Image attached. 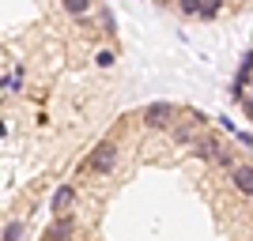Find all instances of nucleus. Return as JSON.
<instances>
[{
	"mask_svg": "<svg viewBox=\"0 0 253 241\" xmlns=\"http://www.w3.org/2000/svg\"><path fill=\"white\" fill-rule=\"evenodd\" d=\"M117 151H121V147H117L114 139H102L95 151H87V158L80 162V170H87V173H110V170L117 166Z\"/></svg>",
	"mask_w": 253,
	"mask_h": 241,
	"instance_id": "obj_1",
	"label": "nucleus"
},
{
	"mask_svg": "<svg viewBox=\"0 0 253 241\" xmlns=\"http://www.w3.org/2000/svg\"><path fill=\"white\" fill-rule=\"evenodd\" d=\"M140 117H144V128H170L178 121V105L174 102H148Z\"/></svg>",
	"mask_w": 253,
	"mask_h": 241,
	"instance_id": "obj_2",
	"label": "nucleus"
},
{
	"mask_svg": "<svg viewBox=\"0 0 253 241\" xmlns=\"http://www.w3.org/2000/svg\"><path fill=\"white\" fill-rule=\"evenodd\" d=\"M76 238V219L72 215H57L45 230V241H72Z\"/></svg>",
	"mask_w": 253,
	"mask_h": 241,
	"instance_id": "obj_3",
	"label": "nucleus"
},
{
	"mask_svg": "<svg viewBox=\"0 0 253 241\" xmlns=\"http://www.w3.org/2000/svg\"><path fill=\"white\" fill-rule=\"evenodd\" d=\"M231 185L242 192V196H253V166L250 162H242V166L231 170Z\"/></svg>",
	"mask_w": 253,
	"mask_h": 241,
	"instance_id": "obj_4",
	"label": "nucleus"
},
{
	"mask_svg": "<svg viewBox=\"0 0 253 241\" xmlns=\"http://www.w3.org/2000/svg\"><path fill=\"white\" fill-rule=\"evenodd\" d=\"M53 211L57 215H68V207L76 204V185H57V192H53Z\"/></svg>",
	"mask_w": 253,
	"mask_h": 241,
	"instance_id": "obj_5",
	"label": "nucleus"
},
{
	"mask_svg": "<svg viewBox=\"0 0 253 241\" xmlns=\"http://www.w3.org/2000/svg\"><path fill=\"white\" fill-rule=\"evenodd\" d=\"M23 238H27V219H11V222H4L0 241H23Z\"/></svg>",
	"mask_w": 253,
	"mask_h": 241,
	"instance_id": "obj_6",
	"label": "nucleus"
},
{
	"mask_svg": "<svg viewBox=\"0 0 253 241\" xmlns=\"http://www.w3.org/2000/svg\"><path fill=\"white\" fill-rule=\"evenodd\" d=\"M215 147H219V139H197V143H193V155H197V158H211V155H215Z\"/></svg>",
	"mask_w": 253,
	"mask_h": 241,
	"instance_id": "obj_7",
	"label": "nucleus"
},
{
	"mask_svg": "<svg viewBox=\"0 0 253 241\" xmlns=\"http://www.w3.org/2000/svg\"><path fill=\"white\" fill-rule=\"evenodd\" d=\"M61 8L68 11V15H76V19H80V15H87V11H91V0H61Z\"/></svg>",
	"mask_w": 253,
	"mask_h": 241,
	"instance_id": "obj_8",
	"label": "nucleus"
},
{
	"mask_svg": "<svg viewBox=\"0 0 253 241\" xmlns=\"http://www.w3.org/2000/svg\"><path fill=\"white\" fill-rule=\"evenodd\" d=\"M223 4H227V0H201V15H197V19H215L223 11Z\"/></svg>",
	"mask_w": 253,
	"mask_h": 241,
	"instance_id": "obj_9",
	"label": "nucleus"
},
{
	"mask_svg": "<svg viewBox=\"0 0 253 241\" xmlns=\"http://www.w3.org/2000/svg\"><path fill=\"white\" fill-rule=\"evenodd\" d=\"M211 158H215L219 166H227V170H234V166H238V158H234V151H227V147H215V155H211Z\"/></svg>",
	"mask_w": 253,
	"mask_h": 241,
	"instance_id": "obj_10",
	"label": "nucleus"
},
{
	"mask_svg": "<svg viewBox=\"0 0 253 241\" xmlns=\"http://www.w3.org/2000/svg\"><path fill=\"white\" fill-rule=\"evenodd\" d=\"M181 15H201V0H178Z\"/></svg>",
	"mask_w": 253,
	"mask_h": 241,
	"instance_id": "obj_11",
	"label": "nucleus"
},
{
	"mask_svg": "<svg viewBox=\"0 0 253 241\" xmlns=\"http://www.w3.org/2000/svg\"><path fill=\"white\" fill-rule=\"evenodd\" d=\"M114 61H117V57H114V49H102V53H98V61H95V64H98V68H110Z\"/></svg>",
	"mask_w": 253,
	"mask_h": 241,
	"instance_id": "obj_12",
	"label": "nucleus"
},
{
	"mask_svg": "<svg viewBox=\"0 0 253 241\" xmlns=\"http://www.w3.org/2000/svg\"><path fill=\"white\" fill-rule=\"evenodd\" d=\"M174 139H178V143H193V132H189V128H178V125H174Z\"/></svg>",
	"mask_w": 253,
	"mask_h": 241,
	"instance_id": "obj_13",
	"label": "nucleus"
},
{
	"mask_svg": "<svg viewBox=\"0 0 253 241\" xmlns=\"http://www.w3.org/2000/svg\"><path fill=\"white\" fill-rule=\"evenodd\" d=\"M102 31L110 34V38H114V34H117V31H114V15H110V11H102Z\"/></svg>",
	"mask_w": 253,
	"mask_h": 241,
	"instance_id": "obj_14",
	"label": "nucleus"
}]
</instances>
